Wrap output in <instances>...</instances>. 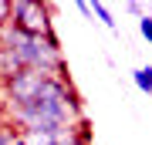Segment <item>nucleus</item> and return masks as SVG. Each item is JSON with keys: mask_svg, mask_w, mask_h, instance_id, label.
I'll return each mask as SVG.
<instances>
[{"mask_svg": "<svg viewBox=\"0 0 152 145\" xmlns=\"http://www.w3.org/2000/svg\"><path fill=\"white\" fill-rule=\"evenodd\" d=\"M0 118L20 132H64L88 118L85 98L71 78L20 71L0 85Z\"/></svg>", "mask_w": 152, "mask_h": 145, "instance_id": "nucleus-1", "label": "nucleus"}, {"mask_svg": "<svg viewBox=\"0 0 152 145\" xmlns=\"http://www.w3.org/2000/svg\"><path fill=\"white\" fill-rule=\"evenodd\" d=\"M0 47L10 51L17 61H20L24 71H48V74H61L71 78L64 51H61V37H37V34L20 31L14 20H7L0 27Z\"/></svg>", "mask_w": 152, "mask_h": 145, "instance_id": "nucleus-2", "label": "nucleus"}, {"mask_svg": "<svg viewBox=\"0 0 152 145\" xmlns=\"http://www.w3.org/2000/svg\"><path fill=\"white\" fill-rule=\"evenodd\" d=\"M10 20L27 34L37 37H54V4H44V0H14V14Z\"/></svg>", "mask_w": 152, "mask_h": 145, "instance_id": "nucleus-3", "label": "nucleus"}, {"mask_svg": "<svg viewBox=\"0 0 152 145\" xmlns=\"http://www.w3.org/2000/svg\"><path fill=\"white\" fill-rule=\"evenodd\" d=\"M27 145H95V135H91V122H78V125H68L64 132H20Z\"/></svg>", "mask_w": 152, "mask_h": 145, "instance_id": "nucleus-4", "label": "nucleus"}, {"mask_svg": "<svg viewBox=\"0 0 152 145\" xmlns=\"http://www.w3.org/2000/svg\"><path fill=\"white\" fill-rule=\"evenodd\" d=\"M132 81H135V88L142 95H152V64H142L132 71Z\"/></svg>", "mask_w": 152, "mask_h": 145, "instance_id": "nucleus-5", "label": "nucleus"}, {"mask_svg": "<svg viewBox=\"0 0 152 145\" xmlns=\"http://www.w3.org/2000/svg\"><path fill=\"white\" fill-rule=\"evenodd\" d=\"M91 14L98 17V24H105V27H108L112 34H118V20L112 17V10H108V7L102 4V0H95V4H91Z\"/></svg>", "mask_w": 152, "mask_h": 145, "instance_id": "nucleus-6", "label": "nucleus"}, {"mask_svg": "<svg viewBox=\"0 0 152 145\" xmlns=\"http://www.w3.org/2000/svg\"><path fill=\"white\" fill-rule=\"evenodd\" d=\"M139 34H142V41L152 47V14H145V17L139 20Z\"/></svg>", "mask_w": 152, "mask_h": 145, "instance_id": "nucleus-7", "label": "nucleus"}, {"mask_svg": "<svg viewBox=\"0 0 152 145\" xmlns=\"http://www.w3.org/2000/svg\"><path fill=\"white\" fill-rule=\"evenodd\" d=\"M125 10H129L132 17H139V20H142V17H145V14H152V10H149L145 4H139V0H129V4H125Z\"/></svg>", "mask_w": 152, "mask_h": 145, "instance_id": "nucleus-8", "label": "nucleus"}, {"mask_svg": "<svg viewBox=\"0 0 152 145\" xmlns=\"http://www.w3.org/2000/svg\"><path fill=\"white\" fill-rule=\"evenodd\" d=\"M10 14H14V0H0V27L10 20Z\"/></svg>", "mask_w": 152, "mask_h": 145, "instance_id": "nucleus-9", "label": "nucleus"}, {"mask_svg": "<svg viewBox=\"0 0 152 145\" xmlns=\"http://www.w3.org/2000/svg\"><path fill=\"white\" fill-rule=\"evenodd\" d=\"M75 10L81 14L85 20H95V14H91V4H88V0H78V4H75Z\"/></svg>", "mask_w": 152, "mask_h": 145, "instance_id": "nucleus-10", "label": "nucleus"}]
</instances>
